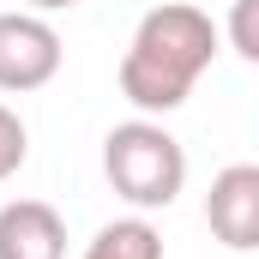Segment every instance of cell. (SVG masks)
I'll list each match as a JSON object with an SVG mask.
<instances>
[{"mask_svg":"<svg viewBox=\"0 0 259 259\" xmlns=\"http://www.w3.org/2000/svg\"><path fill=\"white\" fill-rule=\"evenodd\" d=\"M253 6H259V0H235V12H229V42H235V55H241V61H259V36H253Z\"/></svg>","mask_w":259,"mask_h":259,"instance_id":"obj_8","label":"cell"},{"mask_svg":"<svg viewBox=\"0 0 259 259\" xmlns=\"http://www.w3.org/2000/svg\"><path fill=\"white\" fill-rule=\"evenodd\" d=\"M205 223L223 247L235 253H253L259 247V163H229L217 181H211V199H205Z\"/></svg>","mask_w":259,"mask_h":259,"instance_id":"obj_4","label":"cell"},{"mask_svg":"<svg viewBox=\"0 0 259 259\" xmlns=\"http://www.w3.org/2000/svg\"><path fill=\"white\" fill-rule=\"evenodd\" d=\"M24 151H30V133H24V121L0 103V181L24 169Z\"/></svg>","mask_w":259,"mask_h":259,"instance_id":"obj_7","label":"cell"},{"mask_svg":"<svg viewBox=\"0 0 259 259\" xmlns=\"http://www.w3.org/2000/svg\"><path fill=\"white\" fill-rule=\"evenodd\" d=\"M78 259H163V235L145 217H115L91 235V247Z\"/></svg>","mask_w":259,"mask_h":259,"instance_id":"obj_6","label":"cell"},{"mask_svg":"<svg viewBox=\"0 0 259 259\" xmlns=\"http://www.w3.org/2000/svg\"><path fill=\"white\" fill-rule=\"evenodd\" d=\"M103 175L133 211H169L187 187V151L163 121L139 115L103 139Z\"/></svg>","mask_w":259,"mask_h":259,"instance_id":"obj_2","label":"cell"},{"mask_svg":"<svg viewBox=\"0 0 259 259\" xmlns=\"http://www.w3.org/2000/svg\"><path fill=\"white\" fill-rule=\"evenodd\" d=\"M0 259H66V217L49 199L0 205Z\"/></svg>","mask_w":259,"mask_h":259,"instance_id":"obj_5","label":"cell"},{"mask_svg":"<svg viewBox=\"0 0 259 259\" xmlns=\"http://www.w3.org/2000/svg\"><path fill=\"white\" fill-rule=\"evenodd\" d=\"M217 55V24L187 0H163L139 18L127 55H121V97L139 115H169L193 97L205 66Z\"/></svg>","mask_w":259,"mask_h":259,"instance_id":"obj_1","label":"cell"},{"mask_svg":"<svg viewBox=\"0 0 259 259\" xmlns=\"http://www.w3.org/2000/svg\"><path fill=\"white\" fill-rule=\"evenodd\" d=\"M61 30L42 12H0V91H42L61 72Z\"/></svg>","mask_w":259,"mask_h":259,"instance_id":"obj_3","label":"cell"},{"mask_svg":"<svg viewBox=\"0 0 259 259\" xmlns=\"http://www.w3.org/2000/svg\"><path fill=\"white\" fill-rule=\"evenodd\" d=\"M36 12H66V6H78V0H30Z\"/></svg>","mask_w":259,"mask_h":259,"instance_id":"obj_9","label":"cell"}]
</instances>
